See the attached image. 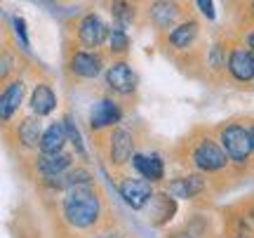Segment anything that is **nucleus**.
I'll list each match as a JSON object with an SVG mask.
<instances>
[{"instance_id":"obj_6","label":"nucleus","mask_w":254,"mask_h":238,"mask_svg":"<svg viewBox=\"0 0 254 238\" xmlns=\"http://www.w3.org/2000/svg\"><path fill=\"white\" fill-rule=\"evenodd\" d=\"M153 189L148 179H136V177H125L120 182V198L132 208V210H144L148 203L153 201Z\"/></svg>"},{"instance_id":"obj_2","label":"nucleus","mask_w":254,"mask_h":238,"mask_svg":"<svg viewBox=\"0 0 254 238\" xmlns=\"http://www.w3.org/2000/svg\"><path fill=\"white\" fill-rule=\"evenodd\" d=\"M219 142L226 151L228 160L233 165H247L252 156V139H250V130L240 123V120H228L219 128Z\"/></svg>"},{"instance_id":"obj_27","label":"nucleus","mask_w":254,"mask_h":238,"mask_svg":"<svg viewBox=\"0 0 254 238\" xmlns=\"http://www.w3.org/2000/svg\"><path fill=\"white\" fill-rule=\"evenodd\" d=\"M167 238H193V236H190L189 231H172Z\"/></svg>"},{"instance_id":"obj_9","label":"nucleus","mask_w":254,"mask_h":238,"mask_svg":"<svg viewBox=\"0 0 254 238\" xmlns=\"http://www.w3.org/2000/svg\"><path fill=\"white\" fill-rule=\"evenodd\" d=\"M228 74L236 82H252L254 80V52L245 47H233L228 52Z\"/></svg>"},{"instance_id":"obj_17","label":"nucleus","mask_w":254,"mask_h":238,"mask_svg":"<svg viewBox=\"0 0 254 238\" xmlns=\"http://www.w3.org/2000/svg\"><path fill=\"white\" fill-rule=\"evenodd\" d=\"M68 142V132H66V125L64 123H52L50 128L43 132V139H40V151L43 154H62L64 147Z\"/></svg>"},{"instance_id":"obj_25","label":"nucleus","mask_w":254,"mask_h":238,"mask_svg":"<svg viewBox=\"0 0 254 238\" xmlns=\"http://www.w3.org/2000/svg\"><path fill=\"white\" fill-rule=\"evenodd\" d=\"M12 26H14V33H17L19 43L24 47H28V36H26V21L21 17H12Z\"/></svg>"},{"instance_id":"obj_31","label":"nucleus","mask_w":254,"mask_h":238,"mask_svg":"<svg viewBox=\"0 0 254 238\" xmlns=\"http://www.w3.org/2000/svg\"><path fill=\"white\" fill-rule=\"evenodd\" d=\"M101 238H123L120 234H106V236H101Z\"/></svg>"},{"instance_id":"obj_16","label":"nucleus","mask_w":254,"mask_h":238,"mask_svg":"<svg viewBox=\"0 0 254 238\" xmlns=\"http://www.w3.org/2000/svg\"><path fill=\"white\" fill-rule=\"evenodd\" d=\"M17 139L19 144L24 149H33V147H40V139H43V130H40V116L31 113L26 118L19 123L17 128Z\"/></svg>"},{"instance_id":"obj_1","label":"nucleus","mask_w":254,"mask_h":238,"mask_svg":"<svg viewBox=\"0 0 254 238\" xmlns=\"http://www.w3.org/2000/svg\"><path fill=\"white\" fill-rule=\"evenodd\" d=\"M62 212L64 220L68 222L73 229H82V231L94 229L97 222L101 220V201L99 193L94 191V184L66 189Z\"/></svg>"},{"instance_id":"obj_13","label":"nucleus","mask_w":254,"mask_h":238,"mask_svg":"<svg viewBox=\"0 0 254 238\" xmlns=\"http://www.w3.org/2000/svg\"><path fill=\"white\" fill-rule=\"evenodd\" d=\"M24 94H26L24 80H12L2 90V97H0V116H2V123H9V120L14 118V113L19 111L21 101H24Z\"/></svg>"},{"instance_id":"obj_7","label":"nucleus","mask_w":254,"mask_h":238,"mask_svg":"<svg viewBox=\"0 0 254 238\" xmlns=\"http://www.w3.org/2000/svg\"><path fill=\"white\" fill-rule=\"evenodd\" d=\"M109 26L104 24V19L99 14H85L78 24V43L85 50H97L106 43L109 38Z\"/></svg>"},{"instance_id":"obj_19","label":"nucleus","mask_w":254,"mask_h":238,"mask_svg":"<svg viewBox=\"0 0 254 238\" xmlns=\"http://www.w3.org/2000/svg\"><path fill=\"white\" fill-rule=\"evenodd\" d=\"M198 38V24L189 19V21H182L179 26L172 28V33H170V45L174 50H186V47L193 45V40Z\"/></svg>"},{"instance_id":"obj_15","label":"nucleus","mask_w":254,"mask_h":238,"mask_svg":"<svg viewBox=\"0 0 254 238\" xmlns=\"http://www.w3.org/2000/svg\"><path fill=\"white\" fill-rule=\"evenodd\" d=\"M28 106L31 111L40 116V118H47V116H52V111L57 109V94L55 90L47 85V82H38L33 92H31V99H28Z\"/></svg>"},{"instance_id":"obj_18","label":"nucleus","mask_w":254,"mask_h":238,"mask_svg":"<svg viewBox=\"0 0 254 238\" xmlns=\"http://www.w3.org/2000/svg\"><path fill=\"white\" fill-rule=\"evenodd\" d=\"M179 19V7L172 0H155L151 5V21L155 28H170Z\"/></svg>"},{"instance_id":"obj_33","label":"nucleus","mask_w":254,"mask_h":238,"mask_svg":"<svg viewBox=\"0 0 254 238\" xmlns=\"http://www.w3.org/2000/svg\"><path fill=\"white\" fill-rule=\"evenodd\" d=\"M252 9H254V0H252Z\"/></svg>"},{"instance_id":"obj_5","label":"nucleus","mask_w":254,"mask_h":238,"mask_svg":"<svg viewBox=\"0 0 254 238\" xmlns=\"http://www.w3.org/2000/svg\"><path fill=\"white\" fill-rule=\"evenodd\" d=\"M104 80H106V87L113 90L116 94H132L136 90V85H139V78L136 74L132 71V66L118 59V62H113V64L106 69V76H104Z\"/></svg>"},{"instance_id":"obj_22","label":"nucleus","mask_w":254,"mask_h":238,"mask_svg":"<svg viewBox=\"0 0 254 238\" xmlns=\"http://www.w3.org/2000/svg\"><path fill=\"white\" fill-rule=\"evenodd\" d=\"M64 184H66V189H73V186H85V184H94V182H92V174L87 167H71L68 172L64 174Z\"/></svg>"},{"instance_id":"obj_32","label":"nucleus","mask_w":254,"mask_h":238,"mask_svg":"<svg viewBox=\"0 0 254 238\" xmlns=\"http://www.w3.org/2000/svg\"><path fill=\"white\" fill-rule=\"evenodd\" d=\"M250 220L254 222V208H252V210H250Z\"/></svg>"},{"instance_id":"obj_21","label":"nucleus","mask_w":254,"mask_h":238,"mask_svg":"<svg viewBox=\"0 0 254 238\" xmlns=\"http://www.w3.org/2000/svg\"><path fill=\"white\" fill-rule=\"evenodd\" d=\"M64 125H66V132H68V139H71L73 149H75V154L82 158V160H87V151H85V142H82L80 132L75 128V123H73V116L71 113H66L64 116Z\"/></svg>"},{"instance_id":"obj_30","label":"nucleus","mask_w":254,"mask_h":238,"mask_svg":"<svg viewBox=\"0 0 254 238\" xmlns=\"http://www.w3.org/2000/svg\"><path fill=\"white\" fill-rule=\"evenodd\" d=\"M236 238H252V234H250V231H243V234H238Z\"/></svg>"},{"instance_id":"obj_20","label":"nucleus","mask_w":254,"mask_h":238,"mask_svg":"<svg viewBox=\"0 0 254 238\" xmlns=\"http://www.w3.org/2000/svg\"><path fill=\"white\" fill-rule=\"evenodd\" d=\"M113 19H116V24L118 28H125L132 24V19H134V7H132V2H127V0H113Z\"/></svg>"},{"instance_id":"obj_23","label":"nucleus","mask_w":254,"mask_h":238,"mask_svg":"<svg viewBox=\"0 0 254 238\" xmlns=\"http://www.w3.org/2000/svg\"><path fill=\"white\" fill-rule=\"evenodd\" d=\"M207 64L212 71H224V66H228V57H226V47L221 43H214L209 47V55H207Z\"/></svg>"},{"instance_id":"obj_11","label":"nucleus","mask_w":254,"mask_h":238,"mask_svg":"<svg viewBox=\"0 0 254 238\" xmlns=\"http://www.w3.org/2000/svg\"><path fill=\"white\" fill-rule=\"evenodd\" d=\"M73 167V154H43V156L36 160V170L40 174V179H47V177H59V174H66Z\"/></svg>"},{"instance_id":"obj_29","label":"nucleus","mask_w":254,"mask_h":238,"mask_svg":"<svg viewBox=\"0 0 254 238\" xmlns=\"http://www.w3.org/2000/svg\"><path fill=\"white\" fill-rule=\"evenodd\" d=\"M247 130H250V139H252V154H254V123Z\"/></svg>"},{"instance_id":"obj_12","label":"nucleus","mask_w":254,"mask_h":238,"mask_svg":"<svg viewBox=\"0 0 254 238\" xmlns=\"http://www.w3.org/2000/svg\"><path fill=\"white\" fill-rule=\"evenodd\" d=\"M71 71L73 76H78V78H97L101 74V69H104V62H101L99 55H94L92 50H80V52H75L71 57Z\"/></svg>"},{"instance_id":"obj_4","label":"nucleus","mask_w":254,"mask_h":238,"mask_svg":"<svg viewBox=\"0 0 254 238\" xmlns=\"http://www.w3.org/2000/svg\"><path fill=\"white\" fill-rule=\"evenodd\" d=\"M134 137L127 128H113L109 135V160L116 167L132 163L134 158Z\"/></svg>"},{"instance_id":"obj_24","label":"nucleus","mask_w":254,"mask_h":238,"mask_svg":"<svg viewBox=\"0 0 254 238\" xmlns=\"http://www.w3.org/2000/svg\"><path fill=\"white\" fill-rule=\"evenodd\" d=\"M127 47H129V38H127L125 28L116 26L109 33V50L113 55H123V52H127Z\"/></svg>"},{"instance_id":"obj_26","label":"nucleus","mask_w":254,"mask_h":238,"mask_svg":"<svg viewBox=\"0 0 254 238\" xmlns=\"http://www.w3.org/2000/svg\"><path fill=\"white\" fill-rule=\"evenodd\" d=\"M195 5H198V9L205 14L207 19H214L217 17V12H214V5H212V0H195Z\"/></svg>"},{"instance_id":"obj_28","label":"nucleus","mask_w":254,"mask_h":238,"mask_svg":"<svg viewBox=\"0 0 254 238\" xmlns=\"http://www.w3.org/2000/svg\"><path fill=\"white\" fill-rule=\"evenodd\" d=\"M247 45H250V50L254 52V33H250V36H247Z\"/></svg>"},{"instance_id":"obj_10","label":"nucleus","mask_w":254,"mask_h":238,"mask_svg":"<svg viewBox=\"0 0 254 238\" xmlns=\"http://www.w3.org/2000/svg\"><path fill=\"white\" fill-rule=\"evenodd\" d=\"M167 193L174 198H195L200 193H205V177H202V172L174 177L167 182Z\"/></svg>"},{"instance_id":"obj_14","label":"nucleus","mask_w":254,"mask_h":238,"mask_svg":"<svg viewBox=\"0 0 254 238\" xmlns=\"http://www.w3.org/2000/svg\"><path fill=\"white\" fill-rule=\"evenodd\" d=\"M132 165H134V170L144 179H148L151 184L155 182H163L165 177V163L163 158L158 156V154H134L132 158Z\"/></svg>"},{"instance_id":"obj_3","label":"nucleus","mask_w":254,"mask_h":238,"mask_svg":"<svg viewBox=\"0 0 254 238\" xmlns=\"http://www.w3.org/2000/svg\"><path fill=\"white\" fill-rule=\"evenodd\" d=\"M190 163L198 172H221L228 167V156L217 137H200L190 149Z\"/></svg>"},{"instance_id":"obj_8","label":"nucleus","mask_w":254,"mask_h":238,"mask_svg":"<svg viewBox=\"0 0 254 238\" xmlns=\"http://www.w3.org/2000/svg\"><path fill=\"white\" fill-rule=\"evenodd\" d=\"M120 120H123V109L118 106V101H113L111 97H101L99 101H94V106H92V111H90V128L92 130L118 128Z\"/></svg>"}]
</instances>
